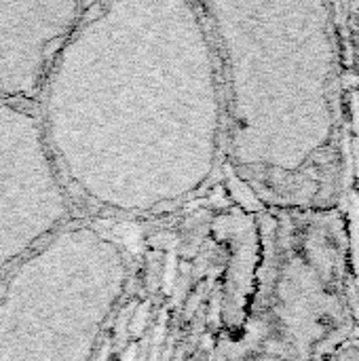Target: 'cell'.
<instances>
[{
	"mask_svg": "<svg viewBox=\"0 0 359 361\" xmlns=\"http://www.w3.org/2000/svg\"><path fill=\"white\" fill-rule=\"evenodd\" d=\"M49 91L80 95V135L59 173L83 207L110 222L190 209L226 182V110L203 2L91 4L61 49Z\"/></svg>",
	"mask_w": 359,
	"mask_h": 361,
	"instance_id": "6da1fadb",
	"label": "cell"
},
{
	"mask_svg": "<svg viewBox=\"0 0 359 361\" xmlns=\"http://www.w3.org/2000/svg\"><path fill=\"white\" fill-rule=\"evenodd\" d=\"M226 110V182L252 209H341L347 55L341 2H203Z\"/></svg>",
	"mask_w": 359,
	"mask_h": 361,
	"instance_id": "7a4b0ae2",
	"label": "cell"
},
{
	"mask_svg": "<svg viewBox=\"0 0 359 361\" xmlns=\"http://www.w3.org/2000/svg\"><path fill=\"white\" fill-rule=\"evenodd\" d=\"M258 254L239 326L212 361H330L359 338V273L343 209H256Z\"/></svg>",
	"mask_w": 359,
	"mask_h": 361,
	"instance_id": "3957f363",
	"label": "cell"
},
{
	"mask_svg": "<svg viewBox=\"0 0 359 361\" xmlns=\"http://www.w3.org/2000/svg\"><path fill=\"white\" fill-rule=\"evenodd\" d=\"M330 361H359V338L351 341L347 347H343Z\"/></svg>",
	"mask_w": 359,
	"mask_h": 361,
	"instance_id": "277c9868",
	"label": "cell"
}]
</instances>
